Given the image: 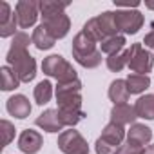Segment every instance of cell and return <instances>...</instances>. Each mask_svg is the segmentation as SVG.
<instances>
[{
    "label": "cell",
    "mask_w": 154,
    "mask_h": 154,
    "mask_svg": "<svg viewBox=\"0 0 154 154\" xmlns=\"http://www.w3.org/2000/svg\"><path fill=\"white\" fill-rule=\"evenodd\" d=\"M107 94H109V100H111L114 105L127 103V102H129V96H131L129 87H127V82H125V80H120V78L111 82Z\"/></svg>",
    "instance_id": "obj_16"
},
{
    "label": "cell",
    "mask_w": 154,
    "mask_h": 154,
    "mask_svg": "<svg viewBox=\"0 0 154 154\" xmlns=\"http://www.w3.org/2000/svg\"><path fill=\"white\" fill-rule=\"evenodd\" d=\"M114 20L118 26V31L123 35H136L143 26V15L138 9H116Z\"/></svg>",
    "instance_id": "obj_6"
},
{
    "label": "cell",
    "mask_w": 154,
    "mask_h": 154,
    "mask_svg": "<svg viewBox=\"0 0 154 154\" xmlns=\"http://www.w3.org/2000/svg\"><path fill=\"white\" fill-rule=\"evenodd\" d=\"M103 141H107V143H111V145H114V147H122L123 143V140L127 138V131H125V127L123 125H118V123H114V122H109L105 127H103V131H102V136H100Z\"/></svg>",
    "instance_id": "obj_15"
},
{
    "label": "cell",
    "mask_w": 154,
    "mask_h": 154,
    "mask_svg": "<svg viewBox=\"0 0 154 154\" xmlns=\"http://www.w3.org/2000/svg\"><path fill=\"white\" fill-rule=\"evenodd\" d=\"M136 109L134 105H129V103H120V105H112L111 109V122L118 123V125H132L136 123Z\"/></svg>",
    "instance_id": "obj_13"
},
{
    "label": "cell",
    "mask_w": 154,
    "mask_h": 154,
    "mask_svg": "<svg viewBox=\"0 0 154 154\" xmlns=\"http://www.w3.org/2000/svg\"><path fill=\"white\" fill-rule=\"evenodd\" d=\"M15 15L20 29H29L36 24L40 17V2L36 0H20L15 6Z\"/></svg>",
    "instance_id": "obj_7"
},
{
    "label": "cell",
    "mask_w": 154,
    "mask_h": 154,
    "mask_svg": "<svg viewBox=\"0 0 154 154\" xmlns=\"http://www.w3.org/2000/svg\"><path fill=\"white\" fill-rule=\"evenodd\" d=\"M42 71L44 74L51 76V78H56L58 84L62 82H71V80H76V71L74 67L62 56V54H49L47 58H44L42 62Z\"/></svg>",
    "instance_id": "obj_3"
},
{
    "label": "cell",
    "mask_w": 154,
    "mask_h": 154,
    "mask_svg": "<svg viewBox=\"0 0 154 154\" xmlns=\"http://www.w3.org/2000/svg\"><path fill=\"white\" fill-rule=\"evenodd\" d=\"M125 44H127V42H125V36H123V35L107 36V38L100 44V51H102V53H105L107 56H112V54H116V53L123 51Z\"/></svg>",
    "instance_id": "obj_19"
},
{
    "label": "cell",
    "mask_w": 154,
    "mask_h": 154,
    "mask_svg": "<svg viewBox=\"0 0 154 154\" xmlns=\"http://www.w3.org/2000/svg\"><path fill=\"white\" fill-rule=\"evenodd\" d=\"M42 24L45 26V29H47L56 40L63 38V36L69 33V29H71V20H69V17H67L65 13L53 15V17H44V18H42Z\"/></svg>",
    "instance_id": "obj_8"
},
{
    "label": "cell",
    "mask_w": 154,
    "mask_h": 154,
    "mask_svg": "<svg viewBox=\"0 0 154 154\" xmlns=\"http://www.w3.org/2000/svg\"><path fill=\"white\" fill-rule=\"evenodd\" d=\"M96 18H98V24H100V27H102L105 38H107V36L120 35L118 26H116V20H114V11H103V13H100Z\"/></svg>",
    "instance_id": "obj_21"
},
{
    "label": "cell",
    "mask_w": 154,
    "mask_h": 154,
    "mask_svg": "<svg viewBox=\"0 0 154 154\" xmlns=\"http://www.w3.org/2000/svg\"><path fill=\"white\" fill-rule=\"evenodd\" d=\"M94 150H96V154H116L118 152V147H114V145L103 141L102 138H98L96 143H94Z\"/></svg>",
    "instance_id": "obj_28"
},
{
    "label": "cell",
    "mask_w": 154,
    "mask_h": 154,
    "mask_svg": "<svg viewBox=\"0 0 154 154\" xmlns=\"http://www.w3.org/2000/svg\"><path fill=\"white\" fill-rule=\"evenodd\" d=\"M35 123H36V127H40L45 132H58V131L65 129V125H63V122L60 118L58 109H45L42 114L36 116Z\"/></svg>",
    "instance_id": "obj_10"
},
{
    "label": "cell",
    "mask_w": 154,
    "mask_h": 154,
    "mask_svg": "<svg viewBox=\"0 0 154 154\" xmlns=\"http://www.w3.org/2000/svg\"><path fill=\"white\" fill-rule=\"evenodd\" d=\"M143 44H145V47H150V49H154V22H150V29H149V33L145 35V38H143Z\"/></svg>",
    "instance_id": "obj_30"
},
{
    "label": "cell",
    "mask_w": 154,
    "mask_h": 154,
    "mask_svg": "<svg viewBox=\"0 0 154 154\" xmlns=\"http://www.w3.org/2000/svg\"><path fill=\"white\" fill-rule=\"evenodd\" d=\"M0 76H2V91H15L20 85L18 76L15 74V71L9 65H4L0 69Z\"/></svg>",
    "instance_id": "obj_25"
},
{
    "label": "cell",
    "mask_w": 154,
    "mask_h": 154,
    "mask_svg": "<svg viewBox=\"0 0 154 154\" xmlns=\"http://www.w3.org/2000/svg\"><path fill=\"white\" fill-rule=\"evenodd\" d=\"M0 127H2V134H4V147L9 145L13 140H15V125L9 122V120H2L0 122Z\"/></svg>",
    "instance_id": "obj_27"
},
{
    "label": "cell",
    "mask_w": 154,
    "mask_h": 154,
    "mask_svg": "<svg viewBox=\"0 0 154 154\" xmlns=\"http://www.w3.org/2000/svg\"><path fill=\"white\" fill-rule=\"evenodd\" d=\"M107 67L112 72H120L123 67H129V49H123L112 56H107Z\"/></svg>",
    "instance_id": "obj_23"
},
{
    "label": "cell",
    "mask_w": 154,
    "mask_h": 154,
    "mask_svg": "<svg viewBox=\"0 0 154 154\" xmlns=\"http://www.w3.org/2000/svg\"><path fill=\"white\" fill-rule=\"evenodd\" d=\"M145 8H149V9H154V2H145Z\"/></svg>",
    "instance_id": "obj_32"
},
{
    "label": "cell",
    "mask_w": 154,
    "mask_h": 154,
    "mask_svg": "<svg viewBox=\"0 0 154 154\" xmlns=\"http://www.w3.org/2000/svg\"><path fill=\"white\" fill-rule=\"evenodd\" d=\"M69 4L67 2H54V0H42L40 2V17H53V15H60L65 13V8Z\"/></svg>",
    "instance_id": "obj_24"
},
{
    "label": "cell",
    "mask_w": 154,
    "mask_h": 154,
    "mask_svg": "<svg viewBox=\"0 0 154 154\" xmlns=\"http://www.w3.org/2000/svg\"><path fill=\"white\" fill-rule=\"evenodd\" d=\"M150 140H152V131L145 123H132L131 129L127 131V141L129 143L145 147L150 143Z\"/></svg>",
    "instance_id": "obj_14"
},
{
    "label": "cell",
    "mask_w": 154,
    "mask_h": 154,
    "mask_svg": "<svg viewBox=\"0 0 154 154\" xmlns=\"http://www.w3.org/2000/svg\"><path fill=\"white\" fill-rule=\"evenodd\" d=\"M33 96H35V102H36L38 105L49 103L51 98H53V85H51V82H49V80L38 82L36 87H35V91H33Z\"/></svg>",
    "instance_id": "obj_22"
},
{
    "label": "cell",
    "mask_w": 154,
    "mask_h": 154,
    "mask_svg": "<svg viewBox=\"0 0 154 154\" xmlns=\"http://www.w3.org/2000/svg\"><path fill=\"white\" fill-rule=\"evenodd\" d=\"M152 63H154V54H150L147 49H143L140 42H136L129 47V69L134 74L150 72Z\"/></svg>",
    "instance_id": "obj_5"
},
{
    "label": "cell",
    "mask_w": 154,
    "mask_h": 154,
    "mask_svg": "<svg viewBox=\"0 0 154 154\" xmlns=\"http://www.w3.org/2000/svg\"><path fill=\"white\" fill-rule=\"evenodd\" d=\"M134 109H136L138 118L154 120V94L140 96V98L136 100V103H134Z\"/></svg>",
    "instance_id": "obj_18"
},
{
    "label": "cell",
    "mask_w": 154,
    "mask_h": 154,
    "mask_svg": "<svg viewBox=\"0 0 154 154\" xmlns=\"http://www.w3.org/2000/svg\"><path fill=\"white\" fill-rule=\"evenodd\" d=\"M56 102L62 111H82V82L76 78L71 82L56 84Z\"/></svg>",
    "instance_id": "obj_2"
},
{
    "label": "cell",
    "mask_w": 154,
    "mask_h": 154,
    "mask_svg": "<svg viewBox=\"0 0 154 154\" xmlns=\"http://www.w3.org/2000/svg\"><path fill=\"white\" fill-rule=\"evenodd\" d=\"M116 154H145V147H140V145H134V143H123Z\"/></svg>",
    "instance_id": "obj_29"
},
{
    "label": "cell",
    "mask_w": 154,
    "mask_h": 154,
    "mask_svg": "<svg viewBox=\"0 0 154 154\" xmlns=\"http://www.w3.org/2000/svg\"><path fill=\"white\" fill-rule=\"evenodd\" d=\"M6 109H8V112L11 114V116H15V118H18V120H26L29 114H31V103H29V100L24 96V94H13L9 100H8V103H6Z\"/></svg>",
    "instance_id": "obj_12"
},
{
    "label": "cell",
    "mask_w": 154,
    "mask_h": 154,
    "mask_svg": "<svg viewBox=\"0 0 154 154\" xmlns=\"http://www.w3.org/2000/svg\"><path fill=\"white\" fill-rule=\"evenodd\" d=\"M58 149L63 154H89L87 140L74 129L62 131L58 136Z\"/></svg>",
    "instance_id": "obj_4"
},
{
    "label": "cell",
    "mask_w": 154,
    "mask_h": 154,
    "mask_svg": "<svg viewBox=\"0 0 154 154\" xmlns=\"http://www.w3.org/2000/svg\"><path fill=\"white\" fill-rule=\"evenodd\" d=\"M85 35H89L93 40H96V42H103L105 40V35H103V31H102V27H100V24H98V18L94 17V18H89L85 24H84V29H82Z\"/></svg>",
    "instance_id": "obj_26"
},
{
    "label": "cell",
    "mask_w": 154,
    "mask_h": 154,
    "mask_svg": "<svg viewBox=\"0 0 154 154\" xmlns=\"http://www.w3.org/2000/svg\"><path fill=\"white\" fill-rule=\"evenodd\" d=\"M145 154H154V145H149V147L145 149Z\"/></svg>",
    "instance_id": "obj_31"
},
{
    "label": "cell",
    "mask_w": 154,
    "mask_h": 154,
    "mask_svg": "<svg viewBox=\"0 0 154 154\" xmlns=\"http://www.w3.org/2000/svg\"><path fill=\"white\" fill-rule=\"evenodd\" d=\"M125 82H127V87H129L131 94H140V93H143L145 89L150 87V78L147 74H129Z\"/></svg>",
    "instance_id": "obj_20"
},
{
    "label": "cell",
    "mask_w": 154,
    "mask_h": 154,
    "mask_svg": "<svg viewBox=\"0 0 154 154\" xmlns=\"http://www.w3.org/2000/svg\"><path fill=\"white\" fill-rule=\"evenodd\" d=\"M42 145H44V138L38 131L26 129L18 136V149L24 154H36L42 149Z\"/></svg>",
    "instance_id": "obj_11"
},
{
    "label": "cell",
    "mask_w": 154,
    "mask_h": 154,
    "mask_svg": "<svg viewBox=\"0 0 154 154\" xmlns=\"http://www.w3.org/2000/svg\"><path fill=\"white\" fill-rule=\"evenodd\" d=\"M31 40H33V44H35V47H36L38 51H47V49H51V47L54 45V42H56V38L45 29L44 24H40V26L35 27Z\"/></svg>",
    "instance_id": "obj_17"
},
{
    "label": "cell",
    "mask_w": 154,
    "mask_h": 154,
    "mask_svg": "<svg viewBox=\"0 0 154 154\" xmlns=\"http://www.w3.org/2000/svg\"><path fill=\"white\" fill-rule=\"evenodd\" d=\"M96 40H93L89 35H85L84 31H80L72 38V58L74 60H80V58H85V56H91L94 54L98 49H96Z\"/></svg>",
    "instance_id": "obj_9"
},
{
    "label": "cell",
    "mask_w": 154,
    "mask_h": 154,
    "mask_svg": "<svg viewBox=\"0 0 154 154\" xmlns=\"http://www.w3.org/2000/svg\"><path fill=\"white\" fill-rule=\"evenodd\" d=\"M29 44H33L29 35L24 33V31H18L13 36V42H11L9 49H8V54H6L8 65L15 71L18 80L26 82V84L35 80V76H36V62L27 51Z\"/></svg>",
    "instance_id": "obj_1"
}]
</instances>
